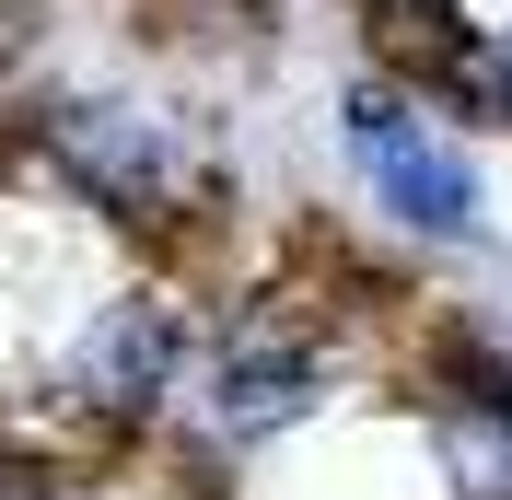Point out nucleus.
<instances>
[{"label":"nucleus","mask_w":512,"mask_h":500,"mask_svg":"<svg viewBox=\"0 0 512 500\" xmlns=\"http://www.w3.org/2000/svg\"><path fill=\"white\" fill-rule=\"evenodd\" d=\"M12 175H47L82 221L175 256V268H198L210 233L233 221L222 140H210L187 105H163V94H35Z\"/></svg>","instance_id":"1"},{"label":"nucleus","mask_w":512,"mask_h":500,"mask_svg":"<svg viewBox=\"0 0 512 500\" xmlns=\"http://www.w3.org/2000/svg\"><path fill=\"white\" fill-rule=\"evenodd\" d=\"M198 326H210L198 280L175 256H152V268L105 280L94 303L70 314V338L47 349V384H59L70 407H94L105 431L152 442L163 419H175V396H187V373H198Z\"/></svg>","instance_id":"2"},{"label":"nucleus","mask_w":512,"mask_h":500,"mask_svg":"<svg viewBox=\"0 0 512 500\" xmlns=\"http://www.w3.org/2000/svg\"><path fill=\"white\" fill-rule=\"evenodd\" d=\"M419 454L443 500H512V419L478 396H431L419 384Z\"/></svg>","instance_id":"3"},{"label":"nucleus","mask_w":512,"mask_h":500,"mask_svg":"<svg viewBox=\"0 0 512 500\" xmlns=\"http://www.w3.org/2000/svg\"><path fill=\"white\" fill-rule=\"evenodd\" d=\"M361 24V59L396 70V82H431L454 59V35H466V0H350Z\"/></svg>","instance_id":"4"},{"label":"nucleus","mask_w":512,"mask_h":500,"mask_svg":"<svg viewBox=\"0 0 512 500\" xmlns=\"http://www.w3.org/2000/svg\"><path fill=\"white\" fill-rule=\"evenodd\" d=\"M152 500H233V489H222V466H210V454H187V466H175V489H152Z\"/></svg>","instance_id":"5"},{"label":"nucleus","mask_w":512,"mask_h":500,"mask_svg":"<svg viewBox=\"0 0 512 500\" xmlns=\"http://www.w3.org/2000/svg\"><path fill=\"white\" fill-rule=\"evenodd\" d=\"M12 152H24V117H12V105H0V175H12Z\"/></svg>","instance_id":"6"}]
</instances>
